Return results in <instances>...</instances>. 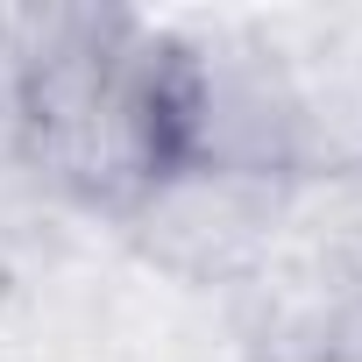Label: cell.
Returning a JSON list of instances; mask_svg holds the SVG:
<instances>
[{
  "mask_svg": "<svg viewBox=\"0 0 362 362\" xmlns=\"http://www.w3.org/2000/svg\"><path fill=\"white\" fill-rule=\"evenodd\" d=\"M15 156L50 185L121 214L170 170L177 43L163 22L100 8H8Z\"/></svg>",
  "mask_w": 362,
  "mask_h": 362,
  "instance_id": "cell-1",
  "label": "cell"
},
{
  "mask_svg": "<svg viewBox=\"0 0 362 362\" xmlns=\"http://www.w3.org/2000/svg\"><path fill=\"white\" fill-rule=\"evenodd\" d=\"M177 43L170 93V163H206L242 177L305 170L298 142V86L270 22H163Z\"/></svg>",
  "mask_w": 362,
  "mask_h": 362,
  "instance_id": "cell-2",
  "label": "cell"
},
{
  "mask_svg": "<svg viewBox=\"0 0 362 362\" xmlns=\"http://www.w3.org/2000/svg\"><path fill=\"white\" fill-rule=\"evenodd\" d=\"M128 249L199 291H235L263 270L277 221H284V185L277 177H242V170H206V163H170L114 214Z\"/></svg>",
  "mask_w": 362,
  "mask_h": 362,
  "instance_id": "cell-3",
  "label": "cell"
},
{
  "mask_svg": "<svg viewBox=\"0 0 362 362\" xmlns=\"http://www.w3.org/2000/svg\"><path fill=\"white\" fill-rule=\"evenodd\" d=\"M320 362H362V291L341 305V320L327 327V348H320Z\"/></svg>",
  "mask_w": 362,
  "mask_h": 362,
  "instance_id": "cell-4",
  "label": "cell"
}]
</instances>
